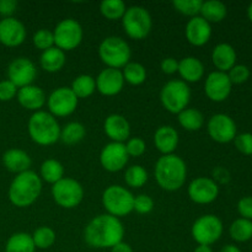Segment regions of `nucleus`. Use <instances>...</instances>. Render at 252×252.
Masks as SVG:
<instances>
[{
  "label": "nucleus",
  "instance_id": "39448f33",
  "mask_svg": "<svg viewBox=\"0 0 252 252\" xmlns=\"http://www.w3.org/2000/svg\"><path fill=\"white\" fill-rule=\"evenodd\" d=\"M98 56L107 68H125L130 59V48L121 37L111 36L103 39L98 47Z\"/></svg>",
  "mask_w": 252,
  "mask_h": 252
},
{
  "label": "nucleus",
  "instance_id": "b1692460",
  "mask_svg": "<svg viewBox=\"0 0 252 252\" xmlns=\"http://www.w3.org/2000/svg\"><path fill=\"white\" fill-rule=\"evenodd\" d=\"M2 162L10 172H15V174L19 175L25 171H29L32 160L30 155L24 150L9 149L2 155Z\"/></svg>",
  "mask_w": 252,
  "mask_h": 252
},
{
  "label": "nucleus",
  "instance_id": "4c0bfd02",
  "mask_svg": "<svg viewBox=\"0 0 252 252\" xmlns=\"http://www.w3.org/2000/svg\"><path fill=\"white\" fill-rule=\"evenodd\" d=\"M32 236L33 240L34 248L37 249H49L54 243H56V233L53 229L48 228V226H41V228L36 229Z\"/></svg>",
  "mask_w": 252,
  "mask_h": 252
},
{
  "label": "nucleus",
  "instance_id": "393cba45",
  "mask_svg": "<svg viewBox=\"0 0 252 252\" xmlns=\"http://www.w3.org/2000/svg\"><path fill=\"white\" fill-rule=\"evenodd\" d=\"M212 61L218 71L226 73L236 64V52L229 43H219L212 53Z\"/></svg>",
  "mask_w": 252,
  "mask_h": 252
},
{
  "label": "nucleus",
  "instance_id": "412c9836",
  "mask_svg": "<svg viewBox=\"0 0 252 252\" xmlns=\"http://www.w3.org/2000/svg\"><path fill=\"white\" fill-rule=\"evenodd\" d=\"M105 133L112 142L123 143L128 140L130 134V126L127 118L122 115H110L105 121Z\"/></svg>",
  "mask_w": 252,
  "mask_h": 252
},
{
  "label": "nucleus",
  "instance_id": "f704fd0d",
  "mask_svg": "<svg viewBox=\"0 0 252 252\" xmlns=\"http://www.w3.org/2000/svg\"><path fill=\"white\" fill-rule=\"evenodd\" d=\"M122 74L125 81L134 86L142 85L147 79V70H145L144 65H142L140 63H134V62H129L123 68Z\"/></svg>",
  "mask_w": 252,
  "mask_h": 252
},
{
  "label": "nucleus",
  "instance_id": "7ed1b4c3",
  "mask_svg": "<svg viewBox=\"0 0 252 252\" xmlns=\"http://www.w3.org/2000/svg\"><path fill=\"white\" fill-rule=\"evenodd\" d=\"M42 191L41 177L36 172L25 171L19 174L9 189V199L14 206L19 208L30 207L36 202Z\"/></svg>",
  "mask_w": 252,
  "mask_h": 252
},
{
  "label": "nucleus",
  "instance_id": "f3484780",
  "mask_svg": "<svg viewBox=\"0 0 252 252\" xmlns=\"http://www.w3.org/2000/svg\"><path fill=\"white\" fill-rule=\"evenodd\" d=\"M128 157L126 145L123 143H110L102 149L100 161L103 169L110 172H118L127 165Z\"/></svg>",
  "mask_w": 252,
  "mask_h": 252
},
{
  "label": "nucleus",
  "instance_id": "9b49d317",
  "mask_svg": "<svg viewBox=\"0 0 252 252\" xmlns=\"http://www.w3.org/2000/svg\"><path fill=\"white\" fill-rule=\"evenodd\" d=\"M54 44L62 51H73L83 41V29L74 19L62 20L53 31Z\"/></svg>",
  "mask_w": 252,
  "mask_h": 252
},
{
  "label": "nucleus",
  "instance_id": "79ce46f5",
  "mask_svg": "<svg viewBox=\"0 0 252 252\" xmlns=\"http://www.w3.org/2000/svg\"><path fill=\"white\" fill-rule=\"evenodd\" d=\"M154 208V201L152 197L148 194H139L134 197V203H133V211L139 214H148Z\"/></svg>",
  "mask_w": 252,
  "mask_h": 252
},
{
  "label": "nucleus",
  "instance_id": "a18cd8bd",
  "mask_svg": "<svg viewBox=\"0 0 252 252\" xmlns=\"http://www.w3.org/2000/svg\"><path fill=\"white\" fill-rule=\"evenodd\" d=\"M17 95V88L10 80L0 81V101H10Z\"/></svg>",
  "mask_w": 252,
  "mask_h": 252
},
{
  "label": "nucleus",
  "instance_id": "49530a36",
  "mask_svg": "<svg viewBox=\"0 0 252 252\" xmlns=\"http://www.w3.org/2000/svg\"><path fill=\"white\" fill-rule=\"evenodd\" d=\"M238 212L241 218L252 220V196L243 197L238 202Z\"/></svg>",
  "mask_w": 252,
  "mask_h": 252
},
{
  "label": "nucleus",
  "instance_id": "a878e982",
  "mask_svg": "<svg viewBox=\"0 0 252 252\" xmlns=\"http://www.w3.org/2000/svg\"><path fill=\"white\" fill-rule=\"evenodd\" d=\"M185 83H197L204 75V66L196 57H186L179 62V70Z\"/></svg>",
  "mask_w": 252,
  "mask_h": 252
},
{
  "label": "nucleus",
  "instance_id": "423d86ee",
  "mask_svg": "<svg viewBox=\"0 0 252 252\" xmlns=\"http://www.w3.org/2000/svg\"><path fill=\"white\" fill-rule=\"evenodd\" d=\"M134 196L127 189L118 185L107 187L102 194V204L110 216L120 218L133 211Z\"/></svg>",
  "mask_w": 252,
  "mask_h": 252
},
{
  "label": "nucleus",
  "instance_id": "f8f14e48",
  "mask_svg": "<svg viewBox=\"0 0 252 252\" xmlns=\"http://www.w3.org/2000/svg\"><path fill=\"white\" fill-rule=\"evenodd\" d=\"M78 100L70 88H58L49 95L47 103L52 116L66 117L76 110Z\"/></svg>",
  "mask_w": 252,
  "mask_h": 252
},
{
  "label": "nucleus",
  "instance_id": "8fccbe9b",
  "mask_svg": "<svg viewBox=\"0 0 252 252\" xmlns=\"http://www.w3.org/2000/svg\"><path fill=\"white\" fill-rule=\"evenodd\" d=\"M111 252H133V249L130 248L128 244L126 243H120L117 244L116 246H113L112 249H111Z\"/></svg>",
  "mask_w": 252,
  "mask_h": 252
},
{
  "label": "nucleus",
  "instance_id": "aec40b11",
  "mask_svg": "<svg viewBox=\"0 0 252 252\" xmlns=\"http://www.w3.org/2000/svg\"><path fill=\"white\" fill-rule=\"evenodd\" d=\"M212 36V27L209 22H207L203 17H192L186 26L187 41L192 46L201 47L208 43Z\"/></svg>",
  "mask_w": 252,
  "mask_h": 252
},
{
  "label": "nucleus",
  "instance_id": "2f4dec72",
  "mask_svg": "<svg viewBox=\"0 0 252 252\" xmlns=\"http://www.w3.org/2000/svg\"><path fill=\"white\" fill-rule=\"evenodd\" d=\"M64 176L63 165L56 159H48L41 165V177L48 184H57Z\"/></svg>",
  "mask_w": 252,
  "mask_h": 252
},
{
  "label": "nucleus",
  "instance_id": "e433bc0d",
  "mask_svg": "<svg viewBox=\"0 0 252 252\" xmlns=\"http://www.w3.org/2000/svg\"><path fill=\"white\" fill-rule=\"evenodd\" d=\"M125 181L128 186L133 187V189H139V187L144 186L148 181L147 170L140 165H133V166L128 167L126 170Z\"/></svg>",
  "mask_w": 252,
  "mask_h": 252
},
{
  "label": "nucleus",
  "instance_id": "a211bd4d",
  "mask_svg": "<svg viewBox=\"0 0 252 252\" xmlns=\"http://www.w3.org/2000/svg\"><path fill=\"white\" fill-rule=\"evenodd\" d=\"M96 89L105 96H115L122 91L125 85L123 74L120 69L106 68L96 78Z\"/></svg>",
  "mask_w": 252,
  "mask_h": 252
},
{
  "label": "nucleus",
  "instance_id": "ea45409f",
  "mask_svg": "<svg viewBox=\"0 0 252 252\" xmlns=\"http://www.w3.org/2000/svg\"><path fill=\"white\" fill-rule=\"evenodd\" d=\"M33 44L37 49H41V51H47V49L52 48L54 44V36L53 32H51L49 30L41 29L33 34Z\"/></svg>",
  "mask_w": 252,
  "mask_h": 252
},
{
  "label": "nucleus",
  "instance_id": "7c9ffc66",
  "mask_svg": "<svg viewBox=\"0 0 252 252\" xmlns=\"http://www.w3.org/2000/svg\"><path fill=\"white\" fill-rule=\"evenodd\" d=\"M70 89L78 98H86L95 93L96 81L91 75L83 74L74 79Z\"/></svg>",
  "mask_w": 252,
  "mask_h": 252
},
{
  "label": "nucleus",
  "instance_id": "473e14b6",
  "mask_svg": "<svg viewBox=\"0 0 252 252\" xmlns=\"http://www.w3.org/2000/svg\"><path fill=\"white\" fill-rule=\"evenodd\" d=\"M231 239L236 243H246L252 239V220L239 218L234 221L229 229Z\"/></svg>",
  "mask_w": 252,
  "mask_h": 252
},
{
  "label": "nucleus",
  "instance_id": "c756f323",
  "mask_svg": "<svg viewBox=\"0 0 252 252\" xmlns=\"http://www.w3.org/2000/svg\"><path fill=\"white\" fill-rule=\"evenodd\" d=\"M179 123L186 130H199L204 123V117L201 111L196 108H185L179 113Z\"/></svg>",
  "mask_w": 252,
  "mask_h": 252
},
{
  "label": "nucleus",
  "instance_id": "09e8293b",
  "mask_svg": "<svg viewBox=\"0 0 252 252\" xmlns=\"http://www.w3.org/2000/svg\"><path fill=\"white\" fill-rule=\"evenodd\" d=\"M160 68H161L162 73L171 75L179 70V62L174 58H165L160 64Z\"/></svg>",
  "mask_w": 252,
  "mask_h": 252
},
{
  "label": "nucleus",
  "instance_id": "ddd939ff",
  "mask_svg": "<svg viewBox=\"0 0 252 252\" xmlns=\"http://www.w3.org/2000/svg\"><path fill=\"white\" fill-rule=\"evenodd\" d=\"M208 134L214 142L226 144L235 139L236 125L233 118L224 113L212 116L208 122Z\"/></svg>",
  "mask_w": 252,
  "mask_h": 252
},
{
  "label": "nucleus",
  "instance_id": "cd10ccee",
  "mask_svg": "<svg viewBox=\"0 0 252 252\" xmlns=\"http://www.w3.org/2000/svg\"><path fill=\"white\" fill-rule=\"evenodd\" d=\"M201 17H203L207 22H220L226 17L228 10L224 2L219 1V0H208V1H203L201 9Z\"/></svg>",
  "mask_w": 252,
  "mask_h": 252
},
{
  "label": "nucleus",
  "instance_id": "72a5a7b5",
  "mask_svg": "<svg viewBox=\"0 0 252 252\" xmlns=\"http://www.w3.org/2000/svg\"><path fill=\"white\" fill-rule=\"evenodd\" d=\"M86 134V129L81 123L70 122L64 126L63 129H61V139L62 142L68 145L76 144L81 142Z\"/></svg>",
  "mask_w": 252,
  "mask_h": 252
},
{
  "label": "nucleus",
  "instance_id": "de8ad7c7",
  "mask_svg": "<svg viewBox=\"0 0 252 252\" xmlns=\"http://www.w3.org/2000/svg\"><path fill=\"white\" fill-rule=\"evenodd\" d=\"M16 7H17L16 0H0V15L4 16V19H6V17H11V15L14 14Z\"/></svg>",
  "mask_w": 252,
  "mask_h": 252
},
{
  "label": "nucleus",
  "instance_id": "20e7f679",
  "mask_svg": "<svg viewBox=\"0 0 252 252\" xmlns=\"http://www.w3.org/2000/svg\"><path fill=\"white\" fill-rule=\"evenodd\" d=\"M29 134L38 145H52L61 139V127L54 116L37 111L29 121Z\"/></svg>",
  "mask_w": 252,
  "mask_h": 252
},
{
  "label": "nucleus",
  "instance_id": "a19ab883",
  "mask_svg": "<svg viewBox=\"0 0 252 252\" xmlns=\"http://www.w3.org/2000/svg\"><path fill=\"white\" fill-rule=\"evenodd\" d=\"M226 74L231 84H244L250 78V69L244 64H235Z\"/></svg>",
  "mask_w": 252,
  "mask_h": 252
},
{
  "label": "nucleus",
  "instance_id": "f257e3e1",
  "mask_svg": "<svg viewBox=\"0 0 252 252\" xmlns=\"http://www.w3.org/2000/svg\"><path fill=\"white\" fill-rule=\"evenodd\" d=\"M125 228L116 217L101 214L86 225L84 238L86 244L95 249H112L122 243Z\"/></svg>",
  "mask_w": 252,
  "mask_h": 252
},
{
  "label": "nucleus",
  "instance_id": "dca6fc26",
  "mask_svg": "<svg viewBox=\"0 0 252 252\" xmlns=\"http://www.w3.org/2000/svg\"><path fill=\"white\" fill-rule=\"evenodd\" d=\"M218 194V185L209 177H197L189 186V196L194 203L209 204L216 201Z\"/></svg>",
  "mask_w": 252,
  "mask_h": 252
},
{
  "label": "nucleus",
  "instance_id": "9d476101",
  "mask_svg": "<svg viewBox=\"0 0 252 252\" xmlns=\"http://www.w3.org/2000/svg\"><path fill=\"white\" fill-rule=\"evenodd\" d=\"M191 233L198 245L211 246L220 239L223 234V223L217 216L206 214L194 221Z\"/></svg>",
  "mask_w": 252,
  "mask_h": 252
},
{
  "label": "nucleus",
  "instance_id": "37998d69",
  "mask_svg": "<svg viewBox=\"0 0 252 252\" xmlns=\"http://www.w3.org/2000/svg\"><path fill=\"white\" fill-rule=\"evenodd\" d=\"M235 148L244 155H252V134L251 133H241L234 139Z\"/></svg>",
  "mask_w": 252,
  "mask_h": 252
},
{
  "label": "nucleus",
  "instance_id": "c9c22d12",
  "mask_svg": "<svg viewBox=\"0 0 252 252\" xmlns=\"http://www.w3.org/2000/svg\"><path fill=\"white\" fill-rule=\"evenodd\" d=\"M126 4L122 0H103L100 5V11L106 19L120 20L125 15Z\"/></svg>",
  "mask_w": 252,
  "mask_h": 252
},
{
  "label": "nucleus",
  "instance_id": "0eeeda50",
  "mask_svg": "<svg viewBox=\"0 0 252 252\" xmlns=\"http://www.w3.org/2000/svg\"><path fill=\"white\" fill-rule=\"evenodd\" d=\"M122 25L128 37L133 39H143L152 30V16L145 7L130 6L123 15Z\"/></svg>",
  "mask_w": 252,
  "mask_h": 252
},
{
  "label": "nucleus",
  "instance_id": "864d4df0",
  "mask_svg": "<svg viewBox=\"0 0 252 252\" xmlns=\"http://www.w3.org/2000/svg\"><path fill=\"white\" fill-rule=\"evenodd\" d=\"M248 17H249V20L252 22V2L250 4V6L248 7Z\"/></svg>",
  "mask_w": 252,
  "mask_h": 252
},
{
  "label": "nucleus",
  "instance_id": "58836bf2",
  "mask_svg": "<svg viewBox=\"0 0 252 252\" xmlns=\"http://www.w3.org/2000/svg\"><path fill=\"white\" fill-rule=\"evenodd\" d=\"M172 4H174L175 9L181 14L196 17L201 12L203 1L202 0H175Z\"/></svg>",
  "mask_w": 252,
  "mask_h": 252
},
{
  "label": "nucleus",
  "instance_id": "3c124183",
  "mask_svg": "<svg viewBox=\"0 0 252 252\" xmlns=\"http://www.w3.org/2000/svg\"><path fill=\"white\" fill-rule=\"evenodd\" d=\"M220 252H241V250L235 245H226L221 249Z\"/></svg>",
  "mask_w": 252,
  "mask_h": 252
},
{
  "label": "nucleus",
  "instance_id": "5701e85b",
  "mask_svg": "<svg viewBox=\"0 0 252 252\" xmlns=\"http://www.w3.org/2000/svg\"><path fill=\"white\" fill-rule=\"evenodd\" d=\"M154 144L164 155L172 154L179 144V133L171 126H162L155 132Z\"/></svg>",
  "mask_w": 252,
  "mask_h": 252
},
{
  "label": "nucleus",
  "instance_id": "bb28decb",
  "mask_svg": "<svg viewBox=\"0 0 252 252\" xmlns=\"http://www.w3.org/2000/svg\"><path fill=\"white\" fill-rule=\"evenodd\" d=\"M65 53L62 49L57 48L56 46L42 52L41 58H39L42 69L48 73H56L61 70L65 64Z\"/></svg>",
  "mask_w": 252,
  "mask_h": 252
},
{
  "label": "nucleus",
  "instance_id": "4be33fe9",
  "mask_svg": "<svg viewBox=\"0 0 252 252\" xmlns=\"http://www.w3.org/2000/svg\"><path fill=\"white\" fill-rule=\"evenodd\" d=\"M17 101L24 108L30 111H39L46 103V95L41 88L29 85L17 90Z\"/></svg>",
  "mask_w": 252,
  "mask_h": 252
},
{
  "label": "nucleus",
  "instance_id": "4468645a",
  "mask_svg": "<svg viewBox=\"0 0 252 252\" xmlns=\"http://www.w3.org/2000/svg\"><path fill=\"white\" fill-rule=\"evenodd\" d=\"M37 69L29 58H16L7 68V80L11 81L16 88H25L31 85L36 79Z\"/></svg>",
  "mask_w": 252,
  "mask_h": 252
},
{
  "label": "nucleus",
  "instance_id": "c85d7f7f",
  "mask_svg": "<svg viewBox=\"0 0 252 252\" xmlns=\"http://www.w3.org/2000/svg\"><path fill=\"white\" fill-rule=\"evenodd\" d=\"M32 236L27 233H16L11 235L5 246V252H34Z\"/></svg>",
  "mask_w": 252,
  "mask_h": 252
},
{
  "label": "nucleus",
  "instance_id": "603ef678",
  "mask_svg": "<svg viewBox=\"0 0 252 252\" xmlns=\"http://www.w3.org/2000/svg\"><path fill=\"white\" fill-rule=\"evenodd\" d=\"M194 252H213V250H212L211 246H206V245H198L196 248V250H194Z\"/></svg>",
  "mask_w": 252,
  "mask_h": 252
},
{
  "label": "nucleus",
  "instance_id": "2eb2a0df",
  "mask_svg": "<svg viewBox=\"0 0 252 252\" xmlns=\"http://www.w3.org/2000/svg\"><path fill=\"white\" fill-rule=\"evenodd\" d=\"M231 84L228 74L221 71H213L209 74L204 84V91L209 100L214 102H223L229 97L231 93Z\"/></svg>",
  "mask_w": 252,
  "mask_h": 252
},
{
  "label": "nucleus",
  "instance_id": "6e6552de",
  "mask_svg": "<svg viewBox=\"0 0 252 252\" xmlns=\"http://www.w3.org/2000/svg\"><path fill=\"white\" fill-rule=\"evenodd\" d=\"M191 98V90L184 80H171L164 85L160 93L162 106L169 112L177 113L187 107Z\"/></svg>",
  "mask_w": 252,
  "mask_h": 252
},
{
  "label": "nucleus",
  "instance_id": "c03bdc74",
  "mask_svg": "<svg viewBox=\"0 0 252 252\" xmlns=\"http://www.w3.org/2000/svg\"><path fill=\"white\" fill-rule=\"evenodd\" d=\"M126 145V150H127L128 157H142L145 153V142L142 139V138H132V139H128L127 144Z\"/></svg>",
  "mask_w": 252,
  "mask_h": 252
},
{
  "label": "nucleus",
  "instance_id": "6ab92c4d",
  "mask_svg": "<svg viewBox=\"0 0 252 252\" xmlns=\"http://www.w3.org/2000/svg\"><path fill=\"white\" fill-rule=\"evenodd\" d=\"M26 38V30L22 22L15 17L0 21V42L6 47H17Z\"/></svg>",
  "mask_w": 252,
  "mask_h": 252
},
{
  "label": "nucleus",
  "instance_id": "1a4fd4ad",
  "mask_svg": "<svg viewBox=\"0 0 252 252\" xmlns=\"http://www.w3.org/2000/svg\"><path fill=\"white\" fill-rule=\"evenodd\" d=\"M54 202L62 208L71 209L78 207L84 198L83 186L76 180L63 177L52 187Z\"/></svg>",
  "mask_w": 252,
  "mask_h": 252
},
{
  "label": "nucleus",
  "instance_id": "f03ea898",
  "mask_svg": "<svg viewBox=\"0 0 252 252\" xmlns=\"http://www.w3.org/2000/svg\"><path fill=\"white\" fill-rule=\"evenodd\" d=\"M155 179L165 191H177L186 182L187 167L184 160L175 154L162 155L155 165Z\"/></svg>",
  "mask_w": 252,
  "mask_h": 252
}]
</instances>
